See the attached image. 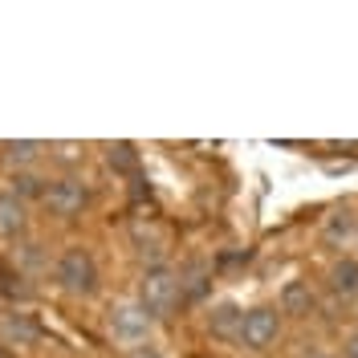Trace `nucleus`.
I'll return each mask as SVG.
<instances>
[{
	"label": "nucleus",
	"instance_id": "1",
	"mask_svg": "<svg viewBox=\"0 0 358 358\" xmlns=\"http://www.w3.org/2000/svg\"><path fill=\"white\" fill-rule=\"evenodd\" d=\"M98 281H102V273H98V261H94V252L86 245H66L57 252V261H53L57 293H66L73 301H86V297L98 293Z\"/></svg>",
	"mask_w": 358,
	"mask_h": 358
},
{
	"label": "nucleus",
	"instance_id": "2",
	"mask_svg": "<svg viewBox=\"0 0 358 358\" xmlns=\"http://www.w3.org/2000/svg\"><path fill=\"white\" fill-rule=\"evenodd\" d=\"M134 301L151 313L155 322H163V317H171V313L179 310V301H183V277L167 265H147L143 277H138Z\"/></svg>",
	"mask_w": 358,
	"mask_h": 358
},
{
	"label": "nucleus",
	"instance_id": "3",
	"mask_svg": "<svg viewBox=\"0 0 358 358\" xmlns=\"http://www.w3.org/2000/svg\"><path fill=\"white\" fill-rule=\"evenodd\" d=\"M37 203H41L45 216H53V220H73V216H82L90 208V187L82 176H57L45 183Z\"/></svg>",
	"mask_w": 358,
	"mask_h": 358
},
{
	"label": "nucleus",
	"instance_id": "4",
	"mask_svg": "<svg viewBox=\"0 0 358 358\" xmlns=\"http://www.w3.org/2000/svg\"><path fill=\"white\" fill-rule=\"evenodd\" d=\"M285 330V317L277 306H252L241 317V334H236V346L248 350V355H265L268 346H277V338Z\"/></svg>",
	"mask_w": 358,
	"mask_h": 358
},
{
	"label": "nucleus",
	"instance_id": "5",
	"mask_svg": "<svg viewBox=\"0 0 358 358\" xmlns=\"http://www.w3.org/2000/svg\"><path fill=\"white\" fill-rule=\"evenodd\" d=\"M106 330H110L114 342H122L127 350H134V346L151 342L155 317L143 310L134 297H127V301H114V306H110V313H106Z\"/></svg>",
	"mask_w": 358,
	"mask_h": 358
},
{
	"label": "nucleus",
	"instance_id": "6",
	"mask_svg": "<svg viewBox=\"0 0 358 358\" xmlns=\"http://www.w3.org/2000/svg\"><path fill=\"white\" fill-rule=\"evenodd\" d=\"M24 232H29V203L13 187H4L0 192V241L17 245V241H24Z\"/></svg>",
	"mask_w": 358,
	"mask_h": 358
},
{
	"label": "nucleus",
	"instance_id": "7",
	"mask_svg": "<svg viewBox=\"0 0 358 358\" xmlns=\"http://www.w3.org/2000/svg\"><path fill=\"white\" fill-rule=\"evenodd\" d=\"M41 342V326L33 322V313L8 310L0 317V346H21V350H33Z\"/></svg>",
	"mask_w": 358,
	"mask_h": 358
},
{
	"label": "nucleus",
	"instance_id": "8",
	"mask_svg": "<svg viewBox=\"0 0 358 358\" xmlns=\"http://www.w3.org/2000/svg\"><path fill=\"white\" fill-rule=\"evenodd\" d=\"M277 310H281V317H313L317 313V293L310 289V281L293 277V281H285V289L277 293Z\"/></svg>",
	"mask_w": 358,
	"mask_h": 358
},
{
	"label": "nucleus",
	"instance_id": "9",
	"mask_svg": "<svg viewBox=\"0 0 358 358\" xmlns=\"http://www.w3.org/2000/svg\"><path fill=\"white\" fill-rule=\"evenodd\" d=\"M355 232H358V212L355 208H334V212L322 220V245L342 252L346 245H355Z\"/></svg>",
	"mask_w": 358,
	"mask_h": 358
},
{
	"label": "nucleus",
	"instance_id": "10",
	"mask_svg": "<svg viewBox=\"0 0 358 358\" xmlns=\"http://www.w3.org/2000/svg\"><path fill=\"white\" fill-rule=\"evenodd\" d=\"M326 289L342 297V301H355L358 297V257H338L330 273H326Z\"/></svg>",
	"mask_w": 358,
	"mask_h": 358
},
{
	"label": "nucleus",
	"instance_id": "11",
	"mask_svg": "<svg viewBox=\"0 0 358 358\" xmlns=\"http://www.w3.org/2000/svg\"><path fill=\"white\" fill-rule=\"evenodd\" d=\"M45 151H49V143H41V138H17V143H4V163L17 167V176H21L41 163Z\"/></svg>",
	"mask_w": 358,
	"mask_h": 358
},
{
	"label": "nucleus",
	"instance_id": "12",
	"mask_svg": "<svg viewBox=\"0 0 358 358\" xmlns=\"http://www.w3.org/2000/svg\"><path fill=\"white\" fill-rule=\"evenodd\" d=\"M241 317H245V310H241L236 301H220L216 310L208 313V334L220 338V342H236V334H241Z\"/></svg>",
	"mask_w": 358,
	"mask_h": 358
},
{
	"label": "nucleus",
	"instance_id": "13",
	"mask_svg": "<svg viewBox=\"0 0 358 358\" xmlns=\"http://www.w3.org/2000/svg\"><path fill=\"white\" fill-rule=\"evenodd\" d=\"M106 151H110V155H106V159H110V167H114V163H118V167H134V151L127 147V143H118V147H106Z\"/></svg>",
	"mask_w": 358,
	"mask_h": 358
},
{
	"label": "nucleus",
	"instance_id": "14",
	"mask_svg": "<svg viewBox=\"0 0 358 358\" xmlns=\"http://www.w3.org/2000/svg\"><path fill=\"white\" fill-rule=\"evenodd\" d=\"M127 358H163V350H159L155 342H143V346H134V350H127Z\"/></svg>",
	"mask_w": 358,
	"mask_h": 358
},
{
	"label": "nucleus",
	"instance_id": "15",
	"mask_svg": "<svg viewBox=\"0 0 358 358\" xmlns=\"http://www.w3.org/2000/svg\"><path fill=\"white\" fill-rule=\"evenodd\" d=\"M342 358H358V330H350L342 338Z\"/></svg>",
	"mask_w": 358,
	"mask_h": 358
},
{
	"label": "nucleus",
	"instance_id": "16",
	"mask_svg": "<svg viewBox=\"0 0 358 358\" xmlns=\"http://www.w3.org/2000/svg\"><path fill=\"white\" fill-rule=\"evenodd\" d=\"M301 358H334V355H326V350H310V355H301Z\"/></svg>",
	"mask_w": 358,
	"mask_h": 358
},
{
	"label": "nucleus",
	"instance_id": "17",
	"mask_svg": "<svg viewBox=\"0 0 358 358\" xmlns=\"http://www.w3.org/2000/svg\"><path fill=\"white\" fill-rule=\"evenodd\" d=\"M355 248H358V232H355Z\"/></svg>",
	"mask_w": 358,
	"mask_h": 358
},
{
	"label": "nucleus",
	"instance_id": "18",
	"mask_svg": "<svg viewBox=\"0 0 358 358\" xmlns=\"http://www.w3.org/2000/svg\"><path fill=\"white\" fill-rule=\"evenodd\" d=\"M0 358H4V350H0Z\"/></svg>",
	"mask_w": 358,
	"mask_h": 358
}]
</instances>
